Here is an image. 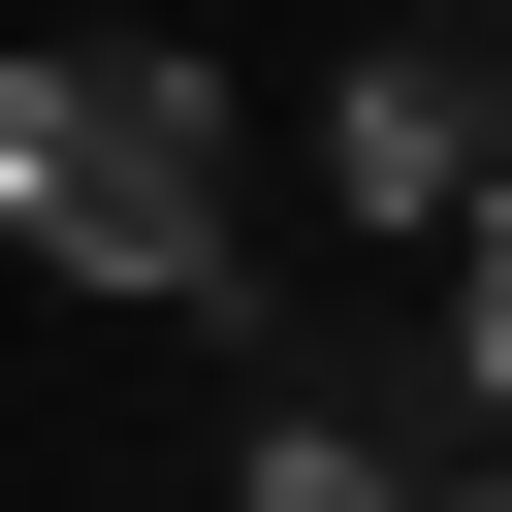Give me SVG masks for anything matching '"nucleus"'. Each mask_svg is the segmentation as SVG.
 <instances>
[{"label": "nucleus", "instance_id": "obj_1", "mask_svg": "<svg viewBox=\"0 0 512 512\" xmlns=\"http://www.w3.org/2000/svg\"><path fill=\"white\" fill-rule=\"evenodd\" d=\"M224 224H256L224 64H128V32L0 64V256H64V288H224Z\"/></svg>", "mask_w": 512, "mask_h": 512}, {"label": "nucleus", "instance_id": "obj_2", "mask_svg": "<svg viewBox=\"0 0 512 512\" xmlns=\"http://www.w3.org/2000/svg\"><path fill=\"white\" fill-rule=\"evenodd\" d=\"M448 480H480V384H448V320H416V352H320L224 512H448Z\"/></svg>", "mask_w": 512, "mask_h": 512}, {"label": "nucleus", "instance_id": "obj_3", "mask_svg": "<svg viewBox=\"0 0 512 512\" xmlns=\"http://www.w3.org/2000/svg\"><path fill=\"white\" fill-rule=\"evenodd\" d=\"M352 224H448V192H512V0H416L384 64H352Z\"/></svg>", "mask_w": 512, "mask_h": 512}, {"label": "nucleus", "instance_id": "obj_4", "mask_svg": "<svg viewBox=\"0 0 512 512\" xmlns=\"http://www.w3.org/2000/svg\"><path fill=\"white\" fill-rule=\"evenodd\" d=\"M448 384L512 416V192H480V256H448Z\"/></svg>", "mask_w": 512, "mask_h": 512}, {"label": "nucleus", "instance_id": "obj_5", "mask_svg": "<svg viewBox=\"0 0 512 512\" xmlns=\"http://www.w3.org/2000/svg\"><path fill=\"white\" fill-rule=\"evenodd\" d=\"M448 512H512V480H448Z\"/></svg>", "mask_w": 512, "mask_h": 512}]
</instances>
